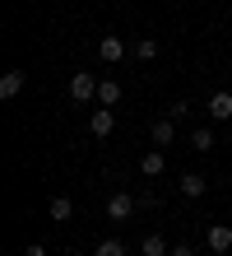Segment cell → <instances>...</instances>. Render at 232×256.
I'll return each mask as SVG.
<instances>
[{
	"instance_id": "1",
	"label": "cell",
	"mask_w": 232,
	"mask_h": 256,
	"mask_svg": "<svg viewBox=\"0 0 232 256\" xmlns=\"http://www.w3.org/2000/svg\"><path fill=\"white\" fill-rule=\"evenodd\" d=\"M70 98H74V102H93V98H98V74L74 70V74H70Z\"/></svg>"
},
{
	"instance_id": "2",
	"label": "cell",
	"mask_w": 232,
	"mask_h": 256,
	"mask_svg": "<svg viewBox=\"0 0 232 256\" xmlns=\"http://www.w3.org/2000/svg\"><path fill=\"white\" fill-rule=\"evenodd\" d=\"M139 205H144V200H135V196L121 191V196H112V200H107V219H112V224H126V219H135Z\"/></svg>"
},
{
	"instance_id": "3",
	"label": "cell",
	"mask_w": 232,
	"mask_h": 256,
	"mask_svg": "<svg viewBox=\"0 0 232 256\" xmlns=\"http://www.w3.org/2000/svg\"><path fill=\"white\" fill-rule=\"evenodd\" d=\"M205 247H209L214 256L232 252V224H209V228H205Z\"/></svg>"
},
{
	"instance_id": "4",
	"label": "cell",
	"mask_w": 232,
	"mask_h": 256,
	"mask_svg": "<svg viewBox=\"0 0 232 256\" xmlns=\"http://www.w3.org/2000/svg\"><path fill=\"white\" fill-rule=\"evenodd\" d=\"M23 84H28V74H23V70H5V74H0V98H19V94H23Z\"/></svg>"
},
{
	"instance_id": "5",
	"label": "cell",
	"mask_w": 232,
	"mask_h": 256,
	"mask_svg": "<svg viewBox=\"0 0 232 256\" xmlns=\"http://www.w3.org/2000/svg\"><path fill=\"white\" fill-rule=\"evenodd\" d=\"M88 130L98 135V140H102V135H112V130H116V116H112V108H98V112H93V116H88Z\"/></svg>"
},
{
	"instance_id": "6",
	"label": "cell",
	"mask_w": 232,
	"mask_h": 256,
	"mask_svg": "<svg viewBox=\"0 0 232 256\" xmlns=\"http://www.w3.org/2000/svg\"><path fill=\"white\" fill-rule=\"evenodd\" d=\"M98 56H102L107 66L126 61V42H121V38H102V42H98Z\"/></svg>"
},
{
	"instance_id": "7",
	"label": "cell",
	"mask_w": 232,
	"mask_h": 256,
	"mask_svg": "<svg viewBox=\"0 0 232 256\" xmlns=\"http://www.w3.org/2000/svg\"><path fill=\"white\" fill-rule=\"evenodd\" d=\"M153 144H158V149H167V144H172L177 140V122H172V116H163V122H153Z\"/></svg>"
},
{
	"instance_id": "8",
	"label": "cell",
	"mask_w": 232,
	"mask_h": 256,
	"mask_svg": "<svg viewBox=\"0 0 232 256\" xmlns=\"http://www.w3.org/2000/svg\"><path fill=\"white\" fill-rule=\"evenodd\" d=\"M177 186H181V196H191V200H200V196H205V177H200V172H181L177 177Z\"/></svg>"
},
{
	"instance_id": "9",
	"label": "cell",
	"mask_w": 232,
	"mask_h": 256,
	"mask_svg": "<svg viewBox=\"0 0 232 256\" xmlns=\"http://www.w3.org/2000/svg\"><path fill=\"white\" fill-rule=\"evenodd\" d=\"M209 112H214V122H228V116H232V94H228V88L209 94Z\"/></svg>"
},
{
	"instance_id": "10",
	"label": "cell",
	"mask_w": 232,
	"mask_h": 256,
	"mask_svg": "<svg viewBox=\"0 0 232 256\" xmlns=\"http://www.w3.org/2000/svg\"><path fill=\"white\" fill-rule=\"evenodd\" d=\"M163 168H167V158H163V149H149V154L139 158V172H144V177H163Z\"/></svg>"
},
{
	"instance_id": "11",
	"label": "cell",
	"mask_w": 232,
	"mask_h": 256,
	"mask_svg": "<svg viewBox=\"0 0 232 256\" xmlns=\"http://www.w3.org/2000/svg\"><path fill=\"white\" fill-rule=\"evenodd\" d=\"M46 214H51L56 224H70L74 219V200H70V196H56V200L46 205Z\"/></svg>"
},
{
	"instance_id": "12",
	"label": "cell",
	"mask_w": 232,
	"mask_h": 256,
	"mask_svg": "<svg viewBox=\"0 0 232 256\" xmlns=\"http://www.w3.org/2000/svg\"><path fill=\"white\" fill-rule=\"evenodd\" d=\"M98 102H102V108H116V102H121V84L116 80H98Z\"/></svg>"
},
{
	"instance_id": "13",
	"label": "cell",
	"mask_w": 232,
	"mask_h": 256,
	"mask_svg": "<svg viewBox=\"0 0 232 256\" xmlns=\"http://www.w3.org/2000/svg\"><path fill=\"white\" fill-rule=\"evenodd\" d=\"M167 252H172V247L163 242V233H149L144 242H139V256H167Z\"/></svg>"
},
{
	"instance_id": "14",
	"label": "cell",
	"mask_w": 232,
	"mask_h": 256,
	"mask_svg": "<svg viewBox=\"0 0 232 256\" xmlns=\"http://www.w3.org/2000/svg\"><path fill=\"white\" fill-rule=\"evenodd\" d=\"M153 56H158V42H153V38H139L135 42V61H153Z\"/></svg>"
},
{
	"instance_id": "15",
	"label": "cell",
	"mask_w": 232,
	"mask_h": 256,
	"mask_svg": "<svg viewBox=\"0 0 232 256\" xmlns=\"http://www.w3.org/2000/svg\"><path fill=\"white\" fill-rule=\"evenodd\" d=\"M93 256H126V247H121L116 238H102V242H98V252H93Z\"/></svg>"
},
{
	"instance_id": "16",
	"label": "cell",
	"mask_w": 232,
	"mask_h": 256,
	"mask_svg": "<svg viewBox=\"0 0 232 256\" xmlns=\"http://www.w3.org/2000/svg\"><path fill=\"white\" fill-rule=\"evenodd\" d=\"M191 144L200 149V154H209V149H214V130H195V135H191Z\"/></svg>"
},
{
	"instance_id": "17",
	"label": "cell",
	"mask_w": 232,
	"mask_h": 256,
	"mask_svg": "<svg viewBox=\"0 0 232 256\" xmlns=\"http://www.w3.org/2000/svg\"><path fill=\"white\" fill-rule=\"evenodd\" d=\"M186 112H191V102H186V98H177V102H172V122H181Z\"/></svg>"
},
{
	"instance_id": "18",
	"label": "cell",
	"mask_w": 232,
	"mask_h": 256,
	"mask_svg": "<svg viewBox=\"0 0 232 256\" xmlns=\"http://www.w3.org/2000/svg\"><path fill=\"white\" fill-rule=\"evenodd\" d=\"M167 256H195V252H191V242H177V247L167 252Z\"/></svg>"
},
{
	"instance_id": "19",
	"label": "cell",
	"mask_w": 232,
	"mask_h": 256,
	"mask_svg": "<svg viewBox=\"0 0 232 256\" xmlns=\"http://www.w3.org/2000/svg\"><path fill=\"white\" fill-rule=\"evenodd\" d=\"M23 256H46V247H42V242H28V247H23Z\"/></svg>"
}]
</instances>
